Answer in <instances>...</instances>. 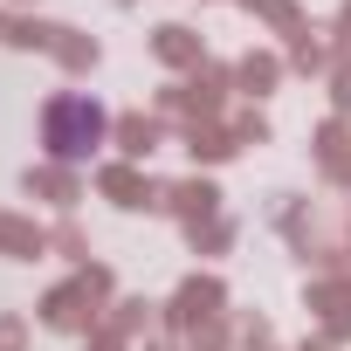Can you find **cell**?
I'll use <instances>...</instances> for the list:
<instances>
[{
  "label": "cell",
  "mask_w": 351,
  "mask_h": 351,
  "mask_svg": "<svg viewBox=\"0 0 351 351\" xmlns=\"http://www.w3.org/2000/svg\"><path fill=\"white\" fill-rule=\"evenodd\" d=\"M42 124H49V152L56 158H90L104 145V110L90 97H56Z\"/></svg>",
  "instance_id": "1"
}]
</instances>
